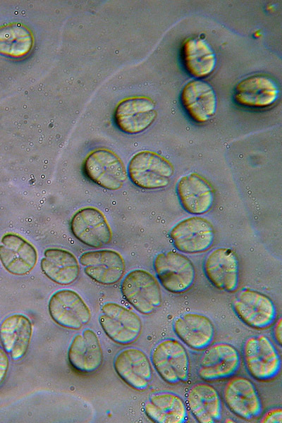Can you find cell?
I'll use <instances>...</instances> for the list:
<instances>
[{
	"label": "cell",
	"mask_w": 282,
	"mask_h": 423,
	"mask_svg": "<svg viewBox=\"0 0 282 423\" xmlns=\"http://www.w3.org/2000/svg\"><path fill=\"white\" fill-rule=\"evenodd\" d=\"M243 357L247 372L257 381H272L281 372V356L264 335L248 337L243 346Z\"/></svg>",
	"instance_id": "cell-1"
},
{
	"label": "cell",
	"mask_w": 282,
	"mask_h": 423,
	"mask_svg": "<svg viewBox=\"0 0 282 423\" xmlns=\"http://www.w3.org/2000/svg\"><path fill=\"white\" fill-rule=\"evenodd\" d=\"M173 173V167L168 160L150 151L135 154L128 166L131 181L141 188L149 190L167 186Z\"/></svg>",
	"instance_id": "cell-2"
},
{
	"label": "cell",
	"mask_w": 282,
	"mask_h": 423,
	"mask_svg": "<svg viewBox=\"0 0 282 423\" xmlns=\"http://www.w3.org/2000/svg\"><path fill=\"white\" fill-rule=\"evenodd\" d=\"M82 173L92 182L111 190L120 189L128 177L121 159L106 149L91 152L83 161Z\"/></svg>",
	"instance_id": "cell-3"
},
{
	"label": "cell",
	"mask_w": 282,
	"mask_h": 423,
	"mask_svg": "<svg viewBox=\"0 0 282 423\" xmlns=\"http://www.w3.org/2000/svg\"><path fill=\"white\" fill-rule=\"evenodd\" d=\"M152 364L161 377L169 384L186 383L189 376L190 361L185 347L173 338L158 343L151 354Z\"/></svg>",
	"instance_id": "cell-4"
},
{
	"label": "cell",
	"mask_w": 282,
	"mask_h": 423,
	"mask_svg": "<svg viewBox=\"0 0 282 423\" xmlns=\"http://www.w3.org/2000/svg\"><path fill=\"white\" fill-rule=\"evenodd\" d=\"M154 267L160 283L168 292L185 293L195 283V266L187 257L180 253L158 254L154 260Z\"/></svg>",
	"instance_id": "cell-5"
},
{
	"label": "cell",
	"mask_w": 282,
	"mask_h": 423,
	"mask_svg": "<svg viewBox=\"0 0 282 423\" xmlns=\"http://www.w3.org/2000/svg\"><path fill=\"white\" fill-rule=\"evenodd\" d=\"M125 300L137 311L150 314L161 305V293L157 279L141 269L130 271L121 283Z\"/></svg>",
	"instance_id": "cell-6"
},
{
	"label": "cell",
	"mask_w": 282,
	"mask_h": 423,
	"mask_svg": "<svg viewBox=\"0 0 282 423\" xmlns=\"http://www.w3.org/2000/svg\"><path fill=\"white\" fill-rule=\"evenodd\" d=\"M232 307L238 318L252 329H266L276 321L277 310L274 302L257 290H240L235 297Z\"/></svg>",
	"instance_id": "cell-7"
},
{
	"label": "cell",
	"mask_w": 282,
	"mask_h": 423,
	"mask_svg": "<svg viewBox=\"0 0 282 423\" xmlns=\"http://www.w3.org/2000/svg\"><path fill=\"white\" fill-rule=\"evenodd\" d=\"M240 364V355L233 345L217 343L204 350L198 361L197 374L207 381L223 380L233 376Z\"/></svg>",
	"instance_id": "cell-8"
},
{
	"label": "cell",
	"mask_w": 282,
	"mask_h": 423,
	"mask_svg": "<svg viewBox=\"0 0 282 423\" xmlns=\"http://www.w3.org/2000/svg\"><path fill=\"white\" fill-rule=\"evenodd\" d=\"M99 321L107 336L123 345L133 343L142 331L140 317L114 302H107L102 307Z\"/></svg>",
	"instance_id": "cell-9"
},
{
	"label": "cell",
	"mask_w": 282,
	"mask_h": 423,
	"mask_svg": "<svg viewBox=\"0 0 282 423\" xmlns=\"http://www.w3.org/2000/svg\"><path fill=\"white\" fill-rule=\"evenodd\" d=\"M174 246L180 252L194 254L208 250L213 245V226L204 218L192 216L183 219L170 231Z\"/></svg>",
	"instance_id": "cell-10"
},
{
	"label": "cell",
	"mask_w": 282,
	"mask_h": 423,
	"mask_svg": "<svg viewBox=\"0 0 282 423\" xmlns=\"http://www.w3.org/2000/svg\"><path fill=\"white\" fill-rule=\"evenodd\" d=\"M223 397L230 411L243 419L252 420L262 413V404L258 391L246 377L231 376L224 385Z\"/></svg>",
	"instance_id": "cell-11"
},
{
	"label": "cell",
	"mask_w": 282,
	"mask_h": 423,
	"mask_svg": "<svg viewBox=\"0 0 282 423\" xmlns=\"http://www.w3.org/2000/svg\"><path fill=\"white\" fill-rule=\"evenodd\" d=\"M48 309L51 319L68 329H81L91 317L90 310L82 298L69 289L54 293L49 299Z\"/></svg>",
	"instance_id": "cell-12"
},
{
	"label": "cell",
	"mask_w": 282,
	"mask_h": 423,
	"mask_svg": "<svg viewBox=\"0 0 282 423\" xmlns=\"http://www.w3.org/2000/svg\"><path fill=\"white\" fill-rule=\"evenodd\" d=\"M70 230L79 241L94 248L106 245L112 238L111 230L104 215L92 207L82 208L73 215Z\"/></svg>",
	"instance_id": "cell-13"
},
{
	"label": "cell",
	"mask_w": 282,
	"mask_h": 423,
	"mask_svg": "<svg viewBox=\"0 0 282 423\" xmlns=\"http://www.w3.org/2000/svg\"><path fill=\"white\" fill-rule=\"evenodd\" d=\"M208 280L218 289L233 293L239 283V263L235 252L228 248H218L211 252L203 264Z\"/></svg>",
	"instance_id": "cell-14"
},
{
	"label": "cell",
	"mask_w": 282,
	"mask_h": 423,
	"mask_svg": "<svg viewBox=\"0 0 282 423\" xmlns=\"http://www.w3.org/2000/svg\"><path fill=\"white\" fill-rule=\"evenodd\" d=\"M114 366L118 376L132 388L143 391L148 388L153 377L151 363L140 349L128 348L115 357Z\"/></svg>",
	"instance_id": "cell-15"
},
{
	"label": "cell",
	"mask_w": 282,
	"mask_h": 423,
	"mask_svg": "<svg viewBox=\"0 0 282 423\" xmlns=\"http://www.w3.org/2000/svg\"><path fill=\"white\" fill-rule=\"evenodd\" d=\"M0 261L11 274L23 276L30 273L37 261L35 247L20 235L7 233L1 239Z\"/></svg>",
	"instance_id": "cell-16"
},
{
	"label": "cell",
	"mask_w": 282,
	"mask_h": 423,
	"mask_svg": "<svg viewBox=\"0 0 282 423\" xmlns=\"http://www.w3.org/2000/svg\"><path fill=\"white\" fill-rule=\"evenodd\" d=\"M80 262L90 278L103 285L116 283L121 279L125 272L124 259L114 250L85 252L80 257Z\"/></svg>",
	"instance_id": "cell-17"
},
{
	"label": "cell",
	"mask_w": 282,
	"mask_h": 423,
	"mask_svg": "<svg viewBox=\"0 0 282 423\" xmlns=\"http://www.w3.org/2000/svg\"><path fill=\"white\" fill-rule=\"evenodd\" d=\"M279 88L274 79L265 75H255L240 81L234 90V99L239 105L254 109L270 106L277 100Z\"/></svg>",
	"instance_id": "cell-18"
},
{
	"label": "cell",
	"mask_w": 282,
	"mask_h": 423,
	"mask_svg": "<svg viewBox=\"0 0 282 423\" xmlns=\"http://www.w3.org/2000/svg\"><path fill=\"white\" fill-rule=\"evenodd\" d=\"M115 121L123 132L135 134L144 131L155 120V104L149 98L131 97L121 102L115 111Z\"/></svg>",
	"instance_id": "cell-19"
},
{
	"label": "cell",
	"mask_w": 282,
	"mask_h": 423,
	"mask_svg": "<svg viewBox=\"0 0 282 423\" xmlns=\"http://www.w3.org/2000/svg\"><path fill=\"white\" fill-rule=\"evenodd\" d=\"M176 192L183 208L191 214L209 212L214 202V191L202 176L192 173L182 176L177 182Z\"/></svg>",
	"instance_id": "cell-20"
},
{
	"label": "cell",
	"mask_w": 282,
	"mask_h": 423,
	"mask_svg": "<svg viewBox=\"0 0 282 423\" xmlns=\"http://www.w3.org/2000/svg\"><path fill=\"white\" fill-rule=\"evenodd\" d=\"M173 329L186 345L195 350H203L210 345L215 335L212 321L195 312L184 313L176 317Z\"/></svg>",
	"instance_id": "cell-21"
},
{
	"label": "cell",
	"mask_w": 282,
	"mask_h": 423,
	"mask_svg": "<svg viewBox=\"0 0 282 423\" xmlns=\"http://www.w3.org/2000/svg\"><path fill=\"white\" fill-rule=\"evenodd\" d=\"M181 103L189 116L197 123L209 121L215 114L216 96L207 82L196 80L189 82L181 92Z\"/></svg>",
	"instance_id": "cell-22"
},
{
	"label": "cell",
	"mask_w": 282,
	"mask_h": 423,
	"mask_svg": "<svg viewBox=\"0 0 282 423\" xmlns=\"http://www.w3.org/2000/svg\"><path fill=\"white\" fill-rule=\"evenodd\" d=\"M68 358L70 365L79 372L97 371L102 364L103 354L95 333L85 329L76 335L68 348Z\"/></svg>",
	"instance_id": "cell-23"
},
{
	"label": "cell",
	"mask_w": 282,
	"mask_h": 423,
	"mask_svg": "<svg viewBox=\"0 0 282 423\" xmlns=\"http://www.w3.org/2000/svg\"><path fill=\"white\" fill-rule=\"evenodd\" d=\"M32 333V323L25 315L13 314L3 321L0 326V341L13 360H20L25 356Z\"/></svg>",
	"instance_id": "cell-24"
},
{
	"label": "cell",
	"mask_w": 282,
	"mask_h": 423,
	"mask_svg": "<svg viewBox=\"0 0 282 423\" xmlns=\"http://www.w3.org/2000/svg\"><path fill=\"white\" fill-rule=\"evenodd\" d=\"M190 410L200 423H214L221 419L222 405L218 391L207 383L192 385L187 394Z\"/></svg>",
	"instance_id": "cell-25"
},
{
	"label": "cell",
	"mask_w": 282,
	"mask_h": 423,
	"mask_svg": "<svg viewBox=\"0 0 282 423\" xmlns=\"http://www.w3.org/2000/svg\"><path fill=\"white\" fill-rule=\"evenodd\" d=\"M146 415L157 423H183L188 412L183 400L171 392L152 394L145 405Z\"/></svg>",
	"instance_id": "cell-26"
},
{
	"label": "cell",
	"mask_w": 282,
	"mask_h": 423,
	"mask_svg": "<svg viewBox=\"0 0 282 423\" xmlns=\"http://www.w3.org/2000/svg\"><path fill=\"white\" fill-rule=\"evenodd\" d=\"M41 260V269L52 281L63 286L73 283L80 274L76 257L68 250L49 248Z\"/></svg>",
	"instance_id": "cell-27"
},
{
	"label": "cell",
	"mask_w": 282,
	"mask_h": 423,
	"mask_svg": "<svg viewBox=\"0 0 282 423\" xmlns=\"http://www.w3.org/2000/svg\"><path fill=\"white\" fill-rule=\"evenodd\" d=\"M181 59L187 72L195 78L209 75L216 66L213 49L202 39H186L182 46Z\"/></svg>",
	"instance_id": "cell-28"
},
{
	"label": "cell",
	"mask_w": 282,
	"mask_h": 423,
	"mask_svg": "<svg viewBox=\"0 0 282 423\" xmlns=\"http://www.w3.org/2000/svg\"><path fill=\"white\" fill-rule=\"evenodd\" d=\"M33 37L30 30L20 23L0 27V54L21 58L32 49Z\"/></svg>",
	"instance_id": "cell-29"
},
{
	"label": "cell",
	"mask_w": 282,
	"mask_h": 423,
	"mask_svg": "<svg viewBox=\"0 0 282 423\" xmlns=\"http://www.w3.org/2000/svg\"><path fill=\"white\" fill-rule=\"evenodd\" d=\"M282 420L281 408H274L265 413L261 419L263 423H281Z\"/></svg>",
	"instance_id": "cell-30"
},
{
	"label": "cell",
	"mask_w": 282,
	"mask_h": 423,
	"mask_svg": "<svg viewBox=\"0 0 282 423\" xmlns=\"http://www.w3.org/2000/svg\"><path fill=\"white\" fill-rule=\"evenodd\" d=\"M9 366L8 357L3 349L0 348V384L4 380Z\"/></svg>",
	"instance_id": "cell-31"
},
{
	"label": "cell",
	"mask_w": 282,
	"mask_h": 423,
	"mask_svg": "<svg viewBox=\"0 0 282 423\" xmlns=\"http://www.w3.org/2000/svg\"><path fill=\"white\" fill-rule=\"evenodd\" d=\"M282 321L281 318H279L278 321H276L274 329V336L275 340L278 343L279 345H281V331H282Z\"/></svg>",
	"instance_id": "cell-32"
}]
</instances>
